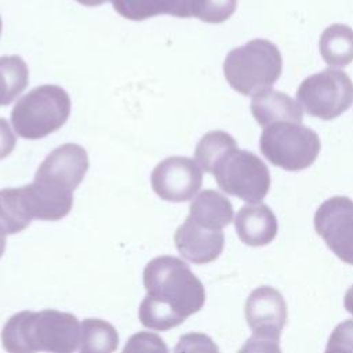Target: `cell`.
<instances>
[{
    "label": "cell",
    "mask_w": 353,
    "mask_h": 353,
    "mask_svg": "<svg viewBox=\"0 0 353 353\" xmlns=\"http://www.w3.org/2000/svg\"><path fill=\"white\" fill-rule=\"evenodd\" d=\"M146 296L139 305L138 317L143 327L167 331L182 324L201 310L205 290L186 262L171 255L149 261L143 269Z\"/></svg>",
    "instance_id": "1"
},
{
    "label": "cell",
    "mask_w": 353,
    "mask_h": 353,
    "mask_svg": "<svg viewBox=\"0 0 353 353\" xmlns=\"http://www.w3.org/2000/svg\"><path fill=\"white\" fill-rule=\"evenodd\" d=\"M1 342L12 353H70L79 349L80 324L72 313L55 309L22 310L3 327Z\"/></svg>",
    "instance_id": "2"
},
{
    "label": "cell",
    "mask_w": 353,
    "mask_h": 353,
    "mask_svg": "<svg viewBox=\"0 0 353 353\" xmlns=\"http://www.w3.org/2000/svg\"><path fill=\"white\" fill-rule=\"evenodd\" d=\"M281 70L280 50L266 39H254L233 48L223 62V74L229 85L247 97L272 88Z\"/></svg>",
    "instance_id": "3"
},
{
    "label": "cell",
    "mask_w": 353,
    "mask_h": 353,
    "mask_svg": "<svg viewBox=\"0 0 353 353\" xmlns=\"http://www.w3.org/2000/svg\"><path fill=\"white\" fill-rule=\"evenodd\" d=\"M70 109V97L62 87L43 84L17 101L11 123L19 137L40 139L59 130L69 119Z\"/></svg>",
    "instance_id": "4"
},
{
    "label": "cell",
    "mask_w": 353,
    "mask_h": 353,
    "mask_svg": "<svg viewBox=\"0 0 353 353\" xmlns=\"http://www.w3.org/2000/svg\"><path fill=\"white\" fill-rule=\"evenodd\" d=\"M320 138L309 127L295 121H279L263 127L261 153L276 167L301 171L310 167L320 152Z\"/></svg>",
    "instance_id": "5"
},
{
    "label": "cell",
    "mask_w": 353,
    "mask_h": 353,
    "mask_svg": "<svg viewBox=\"0 0 353 353\" xmlns=\"http://www.w3.org/2000/svg\"><path fill=\"white\" fill-rule=\"evenodd\" d=\"M211 174L221 190L247 203H259L270 188L266 164L252 152L229 148L212 165Z\"/></svg>",
    "instance_id": "6"
},
{
    "label": "cell",
    "mask_w": 353,
    "mask_h": 353,
    "mask_svg": "<svg viewBox=\"0 0 353 353\" xmlns=\"http://www.w3.org/2000/svg\"><path fill=\"white\" fill-rule=\"evenodd\" d=\"M244 314L252 336L243 352H280V334L287 323L283 295L270 285L255 288L245 301Z\"/></svg>",
    "instance_id": "7"
},
{
    "label": "cell",
    "mask_w": 353,
    "mask_h": 353,
    "mask_svg": "<svg viewBox=\"0 0 353 353\" xmlns=\"http://www.w3.org/2000/svg\"><path fill=\"white\" fill-rule=\"evenodd\" d=\"M296 101L307 114L332 120L352 106L353 81L343 70L324 69L299 84Z\"/></svg>",
    "instance_id": "8"
},
{
    "label": "cell",
    "mask_w": 353,
    "mask_h": 353,
    "mask_svg": "<svg viewBox=\"0 0 353 353\" xmlns=\"http://www.w3.org/2000/svg\"><path fill=\"white\" fill-rule=\"evenodd\" d=\"M314 229L327 247L343 262L353 265V200L334 196L314 214Z\"/></svg>",
    "instance_id": "9"
},
{
    "label": "cell",
    "mask_w": 353,
    "mask_h": 353,
    "mask_svg": "<svg viewBox=\"0 0 353 353\" xmlns=\"http://www.w3.org/2000/svg\"><path fill=\"white\" fill-rule=\"evenodd\" d=\"M203 182V170L189 157L171 156L160 161L150 175L154 193L165 201H189L199 192Z\"/></svg>",
    "instance_id": "10"
},
{
    "label": "cell",
    "mask_w": 353,
    "mask_h": 353,
    "mask_svg": "<svg viewBox=\"0 0 353 353\" xmlns=\"http://www.w3.org/2000/svg\"><path fill=\"white\" fill-rule=\"evenodd\" d=\"M88 170V154L76 143H65L51 150L39 165L34 178L54 188L73 192Z\"/></svg>",
    "instance_id": "11"
},
{
    "label": "cell",
    "mask_w": 353,
    "mask_h": 353,
    "mask_svg": "<svg viewBox=\"0 0 353 353\" xmlns=\"http://www.w3.org/2000/svg\"><path fill=\"white\" fill-rule=\"evenodd\" d=\"M174 241L178 252L196 265L215 261L223 251L225 236L222 229L204 228L190 218L176 229Z\"/></svg>",
    "instance_id": "12"
},
{
    "label": "cell",
    "mask_w": 353,
    "mask_h": 353,
    "mask_svg": "<svg viewBox=\"0 0 353 353\" xmlns=\"http://www.w3.org/2000/svg\"><path fill=\"white\" fill-rule=\"evenodd\" d=\"M234 228L239 239L250 247L270 244L277 234V218L266 204L252 203L239 210Z\"/></svg>",
    "instance_id": "13"
},
{
    "label": "cell",
    "mask_w": 353,
    "mask_h": 353,
    "mask_svg": "<svg viewBox=\"0 0 353 353\" xmlns=\"http://www.w3.org/2000/svg\"><path fill=\"white\" fill-rule=\"evenodd\" d=\"M114 11L131 21H143L157 15L178 18L197 17L199 0H110Z\"/></svg>",
    "instance_id": "14"
},
{
    "label": "cell",
    "mask_w": 353,
    "mask_h": 353,
    "mask_svg": "<svg viewBox=\"0 0 353 353\" xmlns=\"http://www.w3.org/2000/svg\"><path fill=\"white\" fill-rule=\"evenodd\" d=\"M251 113L261 127L279 121L302 123L303 120L301 103L290 95L272 88L252 95Z\"/></svg>",
    "instance_id": "15"
},
{
    "label": "cell",
    "mask_w": 353,
    "mask_h": 353,
    "mask_svg": "<svg viewBox=\"0 0 353 353\" xmlns=\"http://www.w3.org/2000/svg\"><path fill=\"white\" fill-rule=\"evenodd\" d=\"M188 218L208 229H223L233 219V205L222 193L205 189L190 203Z\"/></svg>",
    "instance_id": "16"
},
{
    "label": "cell",
    "mask_w": 353,
    "mask_h": 353,
    "mask_svg": "<svg viewBox=\"0 0 353 353\" xmlns=\"http://www.w3.org/2000/svg\"><path fill=\"white\" fill-rule=\"evenodd\" d=\"M320 54L331 68H345L353 61V29L332 23L324 29L319 41Z\"/></svg>",
    "instance_id": "17"
},
{
    "label": "cell",
    "mask_w": 353,
    "mask_h": 353,
    "mask_svg": "<svg viewBox=\"0 0 353 353\" xmlns=\"http://www.w3.org/2000/svg\"><path fill=\"white\" fill-rule=\"evenodd\" d=\"M116 328L101 319H85L80 325L79 350L83 353H110L117 349Z\"/></svg>",
    "instance_id": "18"
},
{
    "label": "cell",
    "mask_w": 353,
    "mask_h": 353,
    "mask_svg": "<svg viewBox=\"0 0 353 353\" xmlns=\"http://www.w3.org/2000/svg\"><path fill=\"white\" fill-rule=\"evenodd\" d=\"M29 69L19 55L0 57V106L10 105L28 85Z\"/></svg>",
    "instance_id": "19"
},
{
    "label": "cell",
    "mask_w": 353,
    "mask_h": 353,
    "mask_svg": "<svg viewBox=\"0 0 353 353\" xmlns=\"http://www.w3.org/2000/svg\"><path fill=\"white\" fill-rule=\"evenodd\" d=\"M29 216L21 188H7L0 190V226L7 234H15L29 226Z\"/></svg>",
    "instance_id": "20"
},
{
    "label": "cell",
    "mask_w": 353,
    "mask_h": 353,
    "mask_svg": "<svg viewBox=\"0 0 353 353\" xmlns=\"http://www.w3.org/2000/svg\"><path fill=\"white\" fill-rule=\"evenodd\" d=\"M237 142L236 139L221 130H214L208 131L201 137L199 141L196 150H194V157L199 165L201 167L203 171L211 174L214 163L232 146H236Z\"/></svg>",
    "instance_id": "21"
},
{
    "label": "cell",
    "mask_w": 353,
    "mask_h": 353,
    "mask_svg": "<svg viewBox=\"0 0 353 353\" xmlns=\"http://www.w3.org/2000/svg\"><path fill=\"white\" fill-rule=\"evenodd\" d=\"M237 7V0H199L197 18L207 23H222Z\"/></svg>",
    "instance_id": "22"
},
{
    "label": "cell",
    "mask_w": 353,
    "mask_h": 353,
    "mask_svg": "<svg viewBox=\"0 0 353 353\" xmlns=\"http://www.w3.org/2000/svg\"><path fill=\"white\" fill-rule=\"evenodd\" d=\"M327 352H353V320H345L332 331Z\"/></svg>",
    "instance_id": "23"
},
{
    "label": "cell",
    "mask_w": 353,
    "mask_h": 353,
    "mask_svg": "<svg viewBox=\"0 0 353 353\" xmlns=\"http://www.w3.org/2000/svg\"><path fill=\"white\" fill-rule=\"evenodd\" d=\"M123 352H167L164 341L156 334L139 332L131 336Z\"/></svg>",
    "instance_id": "24"
},
{
    "label": "cell",
    "mask_w": 353,
    "mask_h": 353,
    "mask_svg": "<svg viewBox=\"0 0 353 353\" xmlns=\"http://www.w3.org/2000/svg\"><path fill=\"white\" fill-rule=\"evenodd\" d=\"M17 138L6 119L0 117V160L7 157L15 148Z\"/></svg>",
    "instance_id": "25"
},
{
    "label": "cell",
    "mask_w": 353,
    "mask_h": 353,
    "mask_svg": "<svg viewBox=\"0 0 353 353\" xmlns=\"http://www.w3.org/2000/svg\"><path fill=\"white\" fill-rule=\"evenodd\" d=\"M343 305H345V309H346L350 314H353V285L346 291Z\"/></svg>",
    "instance_id": "26"
},
{
    "label": "cell",
    "mask_w": 353,
    "mask_h": 353,
    "mask_svg": "<svg viewBox=\"0 0 353 353\" xmlns=\"http://www.w3.org/2000/svg\"><path fill=\"white\" fill-rule=\"evenodd\" d=\"M77 3L83 4V6H87V7H95V6H101L103 4L105 1L108 0H76Z\"/></svg>",
    "instance_id": "27"
},
{
    "label": "cell",
    "mask_w": 353,
    "mask_h": 353,
    "mask_svg": "<svg viewBox=\"0 0 353 353\" xmlns=\"http://www.w3.org/2000/svg\"><path fill=\"white\" fill-rule=\"evenodd\" d=\"M6 232L3 230V228L0 226V258L3 256L4 254V250H6Z\"/></svg>",
    "instance_id": "28"
},
{
    "label": "cell",
    "mask_w": 353,
    "mask_h": 353,
    "mask_svg": "<svg viewBox=\"0 0 353 353\" xmlns=\"http://www.w3.org/2000/svg\"><path fill=\"white\" fill-rule=\"evenodd\" d=\"M0 34H1V18H0Z\"/></svg>",
    "instance_id": "29"
}]
</instances>
